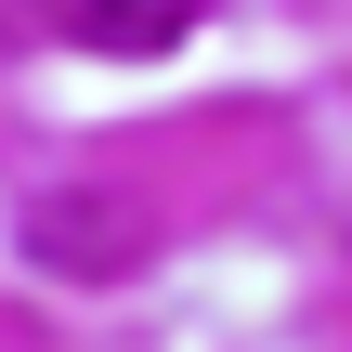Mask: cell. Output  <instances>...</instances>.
Listing matches in <instances>:
<instances>
[{"label":"cell","instance_id":"1","mask_svg":"<svg viewBox=\"0 0 352 352\" xmlns=\"http://www.w3.org/2000/svg\"><path fill=\"white\" fill-rule=\"evenodd\" d=\"M52 26L91 39V52H157V39L196 26V0H52Z\"/></svg>","mask_w":352,"mask_h":352}]
</instances>
